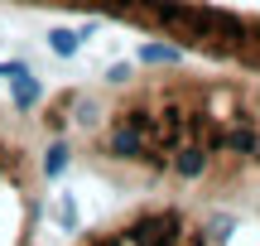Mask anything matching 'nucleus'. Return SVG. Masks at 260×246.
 <instances>
[{"label": "nucleus", "mask_w": 260, "mask_h": 246, "mask_svg": "<svg viewBox=\"0 0 260 246\" xmlns=\"http://www.w3.org/2000/svg\"><path fill=\"white\" fill-rule=\"evenodd\" d=\"M140 58H145V63H174V48H169V44H145Z\"/></svg>", "instance_id": "39448f33"}, {"label": "nucleus", "mask_w": 260, "mask_h": 246, "mask_svg": "<svg viewBox=\"0 0 260 246\" xmlns=\"http://www.w3.org/2000/svg\"><path fill=\"white\" fill-rule=\"evenodd\" d=\"M111 155H116V160H140V155H145V131L116 116V126H111Z\"/></svg>", "instance_id": "f03ea898"}, {"label": "nucleus", "mask_w": 260, "mask_h": 246, "mask_svg": "<svg viewBox=\"0 0 260 246\" xmlns=\"http://www.w3.org/2000/svg\"><path fill=\"white\" fill-rule=\"evenodd\" d=\"M63 169H68V145H48V155H44V174H48V179H58Z\"/></svg>", "instance_id": "20e7f679"}, {"label": "nucleus", "mask_w": 260, "mask_h": 246, "mask_svg": "<svg viewBox=\"0 0 260 246\" xmlns=\"http://www.w3.org/2000/svg\"><path fill=\"white\" fill-rule=\"evenodd\" d=\"M77 39H82V34H73V29H48V48H53L58 58H73L77 53Z\"/></svg>", "instance_id": "7ed1b4c3"}, {"label": "nucleus", "mask_w": 260, "mask_h": 246, "mask_svg": "<svg viewBox=\"0 0 260 246\" xmlns=\"http://www.w3.org/2000/svg\"><path fill=\"white\" fill-rule=\"evenodd\" d=\"M106 82H116V87L130 82V63H111V68H106Z\"/></svg>", "instance_id": "0eeeda50"}, {"label": "nucleus", "mask_w": 260, "mask_h": 246, "mask_svg": "<svg viewBox=\"0 0 260 246\" xmlns=\"http://www.w3.org/2000/svg\"><path fill=\"white\" fill-rule=\"evenodd\" d=\"M0 77H10V92H15V111H29V106H34L39 97H44L39 77L29 73V68L19 63V58H15V63H5V68H0Z\"/></svg>", "instance_id": "f257e3e1"}, {"label": "nucleus", "mask_w": 260, "mask_h": 246, "mask_svg": "<svg viewBox=\"0 0 260 246\" xmlns=\"http://www.w3.org/2000/svg\"><path fill=\"white\" fill-rule=\"evenodd\" d=\"M58 222H63L68 232L77 227V208H73V198H63V203H58Z\"/></svg>", "instance_id": "423d86ee"}]
</instances>
